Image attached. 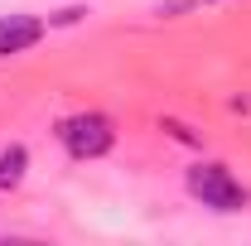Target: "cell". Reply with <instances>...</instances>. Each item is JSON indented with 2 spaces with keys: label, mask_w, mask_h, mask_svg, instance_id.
<instances>
[{
  "label": "cell",
  "mask_w": 251,
  "mask_h": 246,
  "mask_svg": "<svg viewBox=\"0 0 251 246\" xmlns=\"http://www.w3.org/2000/svg\"><path fill=\"white\" fill-rule=\"evenodd\" d=\"M188 193H193L203 208H213V213H242L251 203L247 188L237 184L222 164H193V169H188Z\"/></svg>",
  "instance_id": "cell-1"
},
{
  "label": "cell",
  "mask_w": 251,
  "mask_h": 246,
  "mask_svg": "<svg viewBox=\"0 0 251 246\" xmlns=\"http://www.w3.org/2000/svg\"><path fill=\"white\" fill-rule=\"evenodd\" d=\"M44 29H49V25L34 20V15H10V20H0V58L34 49V44L44 39Z\"/></svg>",
  "instance_id": "cell-3"
},
{
  "label": "cell",
  "mask_w": 251,
  "mask_h": 246,
  "mask_svg": "<svg viewBox=\"0 0 251 246\" xmlns=\"http://www.w3.org/2000/svg\"><path fill=\"white\" fill-rule=\"evenodd\" d=\"M25 164H29L25 145H10V150H0V193H10V188L25 179Z\"/></svg>",
  "instance_id": "cell-4"
},
{
  "label": "cell",
  "mask_w": 251,
  "mask_h": 246,
  "mask_svg": "<svg viewBox=\"0 0 251 246\" xmlns=\"http://www.w3.org/2000/svg\"><path fill=\"white\" fill-rule=\"evenodd\" d=\"M58 140L73 159H97V154H106L116 145V130L101 111H77V116L58 121Z\"/></svg>",
  "instance_id": "cell-2"
}]
</instances>
